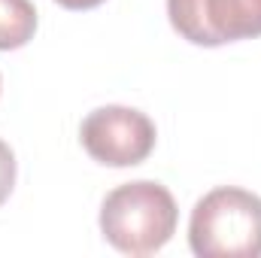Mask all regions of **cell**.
Instances as JSON below:
<instances>
[{"label":"cell","instance_id":"6da1fadb","mask_svg":"<svg viewBox=\"0 0 261 258\" xmlns=\"http://www.w3.org/2000/svg\"><path fill=\"white\" fill-rule=\"evenodd\" d=\"M179 210L173 194L155 179L125 183L100 203V234L125 255H152L176 234Z\"/></svg>","mask_w":261,"mask_h":258},{"label":"cell","instance_id":"3957f363","mask_svg":"<svg viewBox=\"0 0 261 258\" xmlns=\"http://www.w3.org/2000/svg\"><path fill=\"white\" fill-rule=\"evenodd\" d=\"M155 122L134 107H97L82 119L79 140L82 149L107 167L143 164L155 149Z\"/></svg>","mask_w":261,"mask_h":258},{"label":"cell","instance_id":"8992f818","mask_svg":"<svg viewBox=\"0 0 261 258\" xmlns=\"http://www.w3.org/2000/svg\"><path fill=\"white\" fill-rule=\"evenodd\" d=\"M12 186H15V155H12L9 143L0 140V207L12 194Z\"/></svg>","mask_w":261,"mask_h":258},{"label":"cell","instance_id":"52a82bcc","mask_svg":"<svg viewBox=\"0 0 261 258\" xmlns=\"http://www.w3.org/2000/svg\"><path fill=\"white\" fill-rule=\"evenodd\" d=\"M55 3H61L64 9H94V6H100L103 0H55Z\"/></svg>","mask_w":261,"mask_h":258},{"label":"cell","instance_id":"277c9868","mask_svg":"<svg viewBox=\"0 0 261 258\" xmlns=\"http://www.w3.org/2000/svg\"><path fill=\"white\" fill-rule=\"evenodd\" d=\"M173 31L195 46H225L261 37V0H167Z\"/></svg>","mask_w":261,"mask_h":258},{"label":"cell","instance_id":"5b68a950","mask_svg":"<svg viewBox=\"0 0 261 258\" xmlns=\"http://www.w3.org/2000/svg\"><path fill=\"white\" fill-rule=\"evenodd\" d=\"M37 34V6L31 0H0V52L21 49Z\"/></svg>","mask_w":261,"mask_h":258},{"label":"cell","instance_id":"7a4b0ae2","mask_svg":"<svg viewBox=\"0 0 261 258\" xmlns=\"http://www.w3.org/2000/svg\"><path fill=\"white\" fill-rule=\"evenodd\" d=\"M189 246L200 258H258L261 197L237 186L206 192L192 210Z\"/></svg>","mask_w":261,"mask_h":258}]
</instances>
